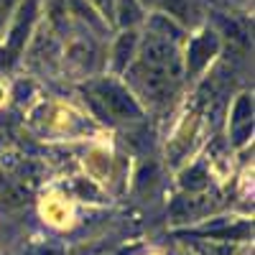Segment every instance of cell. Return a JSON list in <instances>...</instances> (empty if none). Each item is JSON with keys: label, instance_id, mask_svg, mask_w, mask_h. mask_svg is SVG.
Masks as SVG:
<instances>
[{"label": "cell", "instance_id": "obj_1", "mask_svg": "<svg viewBox=\"0 0 255 255\" xmlns=\"http://www.w3.org/2000/svg\"><path fill=\"white\" fill-rule=\"evenodd\" d=\"M97 92L102 97V102L108 105V110L115 113V115H130V118H138L140 110H138V105L133 102V97L128 95L125 90H120L118 84H97Z\"/></svg>", "mask_w": 255, "mask_h": 255}, {"label": "cell", "instance_id": "obj_2", "mask_svg": "<svg viewBox=\"0 0 255 255\" xmlns=\"http://www.w3.org/2000/svg\"><path fill=\"white\" fill-rule=\"evenodd\" d=\"M143 64L148 67H171L176 72V51L168 44V38H148L143 46Z\"/></svg>", "mask_w": 255, "mask_h": 255}, {"label": "cell", "instance_id": "obj_3", "mask_svg": "<svg viewBox=\"0 0 255 255\" xmlns=\"http://www.w3.org/2000/svg\"><path fill=\"white\" fill-rule=\"evenodd\" d=\"M33 13H36V0H28L26 8L20 10V18H18V23H15L13 33H10V41H8V61L20 51V46H23L26 33H28V28L33 23Z\"/></svg>", "mask_w": 255, "mask_h": 255}, {"label": "cell", "instance_id": "obj_4", "mask_svg": "<svg viewBox=\"0 0 255 255\" xmlns=\"http://www.w3.org/2000/svg\"><path fill=\"white\" fill-rule=\"evenodd\" d=\"M215 51H217V38L212 33H204L202 38L191 41V46H189V72H199Z\"/></svg>", "mask_w": 255, "mask_h": 255}, {"label": "cell", "instance_id": "obj_5", "mask_svg": "<svg viewBox=\"0 0 255 255\" xmlns=\"http://www.w3.org/2000/svg\"><path fill=\"white\" fill-rule=\"evenodd\" d=\"M133 46H135V33H125L118 38V46H115V67L118 69H125L128 59L133 54Z\"/></svg>", "mask_w": 255, "mask_h": 255}, {"label": "cell", "instance_id": "obj_6", "mask_svg": "<svg viewBox=\"0 0 255 255\" xmlns=\"http://www.w3.org/2000/svg\"><path fill=\"white\" fill-rule=\"evenodd\" d=\"M120 23L123 26H130V23H135V20H140V8H138V3L135 0H120Z\"/></svg>", "mask_w": 255, "mask_h": 255}, {"label": "cell", "instance_id": "obj_7", "mask_svg": "<svg viewBox=\"0 0 255 255\" xmlns=\"http://www.w3.org/2000/svg\"><path fill=\"white\" fill-rule=\"evenodd\" d=\"M151 28L158 31V33H163V36H168V38H179V36H181V28L174 26L166 15H153V18H151Z\"/></svg>", "mask_w": 255, "mask_h": 255}, {"label": "cell", "instance_id": "obj_8", "mask_svg": "<svg viewBox=\"0 0 255 255\" xmlns=\"http://www.w3.org/2000/svg\"><path fill=\"white\" fill-rule=\"evenodd\" d=\"M181 184L186 189H202L207 184V174H204V168L202 166H194V168H189V171L181 176Z\"/></svg>", "mask_w": 255, "mask_h": 255}, {"label": "cell", "instance_id": "obj_9", "mask_svg": "<svg viewBox=\"0 0 255 255\" xmlns=\"http://www.w3.org/2000/svg\"><path fill=\"white\" fill-rule=\"evenodd\" d=\"M250 113H253L250 100H248V97H240V100H238V108H235V123L248 120V118H250Z\"/></svg>", "mask_w": 255, "mask_h": 255}, {"label": "cell", "instance_id": "obj_10", "mask_svg": "<svg viewBox=\"0 0 255 255\" xmlns=\"http://www.w3.org/2000/svg\"><path fill=\"white\" fill-rule=\"evenodd\" d=\"M168 13H174L179 18H189V8H186V0H163Z\"/></svg>", "mask_w": 255, "mask_h": 255}, {"label": "cell", "instance_id": "obj_11", "mask_svg": "<svg viewBox=\"0 0 255 255\" xmlns=\"http://www.w3.org/2000/svg\"><path fill=\"white\" fill-rule=\"evenodd\" d=\"M72 5H74V10H79V15H82V18L92 20V23L97 26V18L92 15V10H90V8H84V5H82V0H72Z\"/></svg>", "mask_w": 255, "mask_h": 255}, {"label": "cell", "instance_id": "obj_12", "mask_svg": "<svg viewBox=\"0 0 255 255\" xmlns=\"http://www.w3.org/2000/svg\"><path fill=\"white\" fill-rule=\"evenodd\" d=\"M95 3L105 10V13H110V5H113V0H95Z\"/></svg>", "mask_w": 255, "mask_h": 255}, {"label": "cell", "instance_id": "obj_13", "mask_svg": "<svg viewBox=\"0 0 255 255\" xmlns=\"http://www.w3.org/2000/svg\"><path fill=\"white\" fill-rule=\"evenodd\" d=\"M41 255H56L54 250H44V253H41Z\"/></svg>", "mask_w": 255, "mask_h": 255}]
</instances>
